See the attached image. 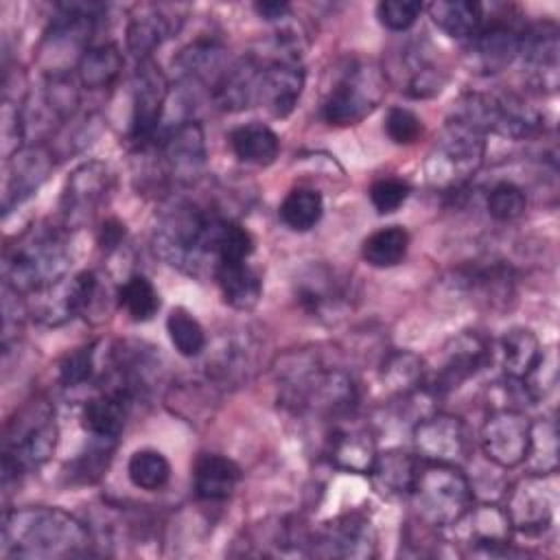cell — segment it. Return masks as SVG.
Returning <instances> with one entry per match:
<instances>
[{"mask_svg": "<svg viewBox=\"0 0 560 560\" xmlns=\"http://www.w3.org/2000/svg\"><path fill=\"white\" fill-rule=\"evenodd\" d=\"M280 400L295 413H313L328 422L354 416L359 389L354 378L317 359L313 352H300L282 365L278 376Z\"/></svg>", "mask_w": 560, "mask_h": 560, "instance_id": "6da1fadb", "label": "cell"}, {"mask_svg": "<svg viewBox=\"0 0 560 560\" xmlns=\"http://www.w3.org/2000/svg\"><path fill=\"white\" fill-rule=\"evenodd\" d=\"M90 551V529L61 508L7 510L2 518L4 558H72Z\"/></svg>", "mask_w": 560, "mask_h": 560, "instance_id": "7a4b0ae2", "label": "cell"}, {"mask_svg": "<svg viewBox=\"0 0 560 560\" xmlns=\"http://www.w3.org/2000/svg\"><path fill=\"white\" fill-rule=\"evenodd\" d=\"M68 267L70 252L66 232L57 225L35 223L4 249V287L20 295H31L66 278Z\"/></svg>", "mask_w": 560, "mask_h": 560, "instance_id": "3957f363", "label": "cell"}, {"mask_svg": "<svg viewBox=\"0 0 560 560\" xmlns=\"http://www.w3.org/2000/svg\"><path fill=\"white\" fill-rule=\"evenodd\" d=\"M418 523L442 529L455 525L472 505V486L453 464L422 462L409 492Z\"/></svg>", "mask_w": 560, "mask_h": 560, "instance_id": "277c9868", "label": "cell"}, {"mask_svg": "<svg viewBox=\"0 0 560 560\" xmlns=\"http://www.w3.org/2000/svg\"><path fill=\"white\" fill-rule=\"evenodd\" d=\"M55 411L46 400L24 405L9 420L2 448V481L9 486L13 477L37 470L50 459L57 446Z\"/></svg>", "mask_w": 560, "mask_h": 560, "instance_id": "5b68a950", "label": "cell"}, {"mask_svg": "<svg viewBox=\"0 0 560 560\" xmlns=\"http://www.w3.org/2000/svg\"><path fill=\"white\" fill-rule=\"evenodd\" d=\"M486 133L462 116L451 114L427 160V177L433 186L459 190L481 166Z\"/></svg>", "mask_w": 560, "mask_h": 560, "instance_id": "8992f818", "label": "cell"}, {"mask_svg": "<svg viewBox=\"0 0 560 560\" xmlns=\"http://www.w3.org/2000/svg\"><path fill=\"white\" fill-rule=\"evenodd\" d=\"M212 212L214 210L190 201H177L168 206L155 228V252L168 265L188 273H197L203 265L210 262L206 254V232Z\"/></svg>", "mask_w": 560, "mask_h": 560, "instance_id": "52a82bcc", "label": "cell"}, {"mask_svg": "<svg viewBox=\"0 0 560 560\" xmlns=\"http://www.w3.org/2000/svg\"><path fill=\"white\" fill-rule=\"evenodd\" d=\"M383 96V77L372 63H348L324 98L322 116L328 125L350 127L361 122Z\"/></svg>", "mask_w": 560, "mask_h": 560, "instance_id": "ba28073f", "label": "cell"}, {"mask_svg": "<svg viewBox=\"0 0 560 560\" xmlns=\"http://www.w3.org/2000/svg\"><path fill=\"white\" fill-rule=\"evenodd\" d=\"M168 98V81L153 59L136 63L131 74V122L129 140L142 149L155 140L164 105Z\"/></svg>", "mask_w": 560, "mask_h": 560, "instance_id": "9c48e42d", "label": "cell"}, {"mask_svg": "<svg viewBox=\"0 0 560 560\" xmlns=\"http://www.w3.org/2000/svg\"><path fill=\"white\" fill-rule=\"evenodd\" d=\"M98 298V278L94 271H79L55 284L31 293V313L46 326H59L81 313H88Z\"/></svg>", "mask_w": 560, "mask_h": 560, "instance_id": "30bf717a", "label": "cell"}, {"mask_svg": "<svg viewBox=\"0 0 560 560\" xmlns=\"http://www.w3.org/2000/svg\"><path fill=\"white\" fill-rule=\"evenodd\" d=\"M529 429L532 420L516 407L494 409L479 433L483 455L501 466L514 468L525 462L529 448Z\"/></svg>", "mask_w": 560, "mask_h": 560, "instance_id": "8fae6325", "label": "cell"}, {"mask_svg": "<svg viewBox=\"0 0 560 560\" xmlns=\"http://www.w3.org/2000/svg\"><path fill=\"white\" fill-rule=\"evenodd\" d=\"M416 455L422 462L453 464L459 466L468 459V431L459 416L453 413H431L416 422L413 427Z\"/></svg>", "mask_w": 560, "mask_h": 560, "instance_id": "7c38bea8", "label": "cell"}, {"mask_svg": "<svg viewBox=\"0 0 560 560\" xmlns=\"http://www.w3.org/2000/svg\"><path fill=\"white\" fill-rule=\"evenodd\" d=\"M112 190V171L103 162H85L66 179L61 192V214L66 228L85 225L105 203Z\"/></svg>", "mask_w": 560, "mask_h": 560, "instance_id": "4fadbf2b", "label": "cell"}, {"mask_svg": "<svg viewBox=\"0 0 560 560\" xmlns=\"http://www.w3.org/2000/svg\"><path fill=\"white\" fill-rule=\"evenodd\" d=\"M553 475L529 472L510 492L503 508L512 529L523 534H540L553 523L556 488L549 483Z\"/></svg>", "mask_w": 560, "mask_h": 560, "instance_id": "5bb4252c", "label": "cell"}, {"mask_svg": "<svg viewBox=\"0 0 560 560\" xmlns=\"http://www.w3.org/2000/svg\"><path fill=\"white\" fill-rule=\"evenodd\" d=\"M158 158L171 182L192 184L206 168V136L197 120H182L168 129L160 144Z\"/></svg>", "mask_w": 560, "mask_h": 560, "instance_id": "9a60e30c", "label": "cell"}, {"mask_svg": "<svg viewBox=\"0 0 560 560\" xmlns=\"http://www.w3.org/2000/svg\"><path fill=\"white\" fill-rule=\"evenodd\" d=\"M293 295L302 311L317 319L337 317L348 308V284L346 280L324 262H311L300 269L293 280Z\"/></svg>", "mask_w": 560, "mask_h": 560, "instance_id": "2e32d148", "label": "cell"}, {"mask_svg": "<svg viewBox=\"0 0 560 560\" xmlns=\"http://www.w3.org/2000/svg\"><path fill=\"white\" fill-rule=\"evenodd\" d=\"M376 534L363 514L350 512L324 523L311 540L308 553L326 558H372Z\"/></svg>", "mask_w": 560, "mask_h": 560, "instance_id": "e0dca14e", "label": "cell"}, {"mask_svg": "<svg viewBox=\"0 0 560 560\" xmlns=\"http://www.w3.org/2000/svg\"><path fill=\"white\" fill-rule=\"evenodd\" d=\"M490 343L486 337H481L475 330H462L455 337H451L444 346V361L438 370L429 392L433 396L448 394L451 389H457L464 381L472 378L477 372H481L490 361Z\"/></svg>", "mask_w": 560, "mask_h": 560, "instance_id": "ac0fdd59", "label": "cell"}, {"mask_svg": "<svg viewBox=\"0 0 560 560\" xmlns=\"http://www.w3.org/2000/svg\"><path fill=\"white\" fill-rule=\"evenodd\" d=\"M304 90V70L300 59L273 57L260 68L256 85V103L273 118H287Z\"/></svg>", "mask_w": 560, "mask_h": 560, "instance_id": "d6986e66", "label": "cell"}, {"mask_svg": "<svg viewBox=\"0 0 560 560\" xmlns=\"http://www.w3.org/2000/svg\"><path fill=\"white\" fill-rule=\"evenodd\" d=\"M518 59L529 72V81L540 92H556L558 88V59H560V31L553 22H538L523 31Z\"/></svg>", "mask_w": 560, "mask_h": 560, "instance_id": "ffe728a7", "label": "cell"}, {"mask_svg": "<svg viewBox=\"0 0 560 560\" xmlns=\"http://www.w3.org/2000/svg\"><path fill=\"white\" fill-rule=\"evenodd\" d=\"M52 153L44 144H31L7 158L4 184H2V210L11 212L26 201L50 175Z\"/></svg>", "mask_w": 560, "mask_h": 560, "instance_id": "44dd1931", "label": "cell"}, {"mask_svg": "<svg viewBox=\"0 0 560 560\" xmlns=\"http://www.w3.org/2000/svg\"><path fill=\"white\" fill-rule=\"evenodd\" d=\"M521 35L523 31L508 20H492L490 24L483 22V26L470 39V68L479 74L503 72L518 59Z\"/></svg>", "mask_w": 560, "mask_h": 560, "instance_id": "7402d4cb", "label": "cell"}, {"mask_svg": "<svg viewBox=\"0 0 560 560\" xmlns=\"http://www.w3.org/2000/svg\"><path fill=\"white\" fill-rule=\"evenodd\" d=\"M326 457L341 470L370 475L376 459L374 438L365 427L354 424L352 418L335 420L326 438Z\"/></svg>", "mask_w": 560, "mask_h": 560, "instance_id": "603a6c76", "label": "cell"}, {"mask_svg": "<svg viewBox=\"0 0 560 560\" xmlns=\"http://www.w3.org/2000/svg\"><path fill=\"white\" fill-rule=\"evenodd\" d=\"M457 523L466 525V538L475 547V551L486 556L505 553L510 545L512 525L503 508L494 503L470 505L468 512Z\"/></svg>", "mask_w": 560, "mask_h": 560, "instance_id": "cb8c5ba5", "label": "cell"}, {"mask_svg": "<svg viewBox=\"0 0 560 560\" xmlns=\"http://www.w3.org/2000/svg\"><path fill=\"white\" fill-rule=\"evenodd\" d=\"M182 18H171L164 7L140 4L127 24V48L138 61L151 59L155 48H160L173 33H177Z\"/></svg>", "mask_w": 560, "mask_h": 560, "instance_id": "d4e9b609", "label": "cell"}, {"mask_svg": "<svg viewBox=\"0 0 560 560\" xmlns=\"http://www.w3.org/2000/svg\"><path fill=\"white\" fill-rule=\"evenodd\" d=\"M455 287L490 306L508 304L514 295V271L505 262L466 265L455 271Z\"/></svg>", "mask_w": 560, "mask_h": 560, "instance_id": "484cf974", "label": "cell"}, {"mask_svg": "<svg viewBox=\"0 0 560 560\" xmlns=\"http://www.w3.org/2000/svg\"><path fill=\"white\" fill-rule=\"evenodd\" d=\"M173 68L184 83L208 85V90H212L228 68V55L217 39H195L179 50L173 59Z\"/></svg>", "mask_w": 560, "mask_h": 560, "instance_id": "4316f807", "label": "cell"}, {"mask_svg": "<svg viewBox=\"0 0 560 560\" xmlns=\"http://www.w3.org/2000/svg\"><path fill=\"white\" fill-rule=\"evenodd\" d=\"M241 481V468L234 459L219 453H201L192 466V488L197 499L208 503L225 501Z\"/></svg>", "mask_w": 560, "mask_h": 560, "instance_id": "83f0119b", "label": "cell"}, {"mask_svg": "<svg viewBox=\"0 0 560 560\" xmlns=\"http://www.w3.org/2000/svg\"><path fill=\"white\" fill-rule=\"evenodd\" d=\"M131 405L133 402L122 394L101 389L96 396L85 400L81 409V427L90 438L116 442L125 429Z\"/></svg>", "mask_w": 560, "mask_h": 560, "instance_id": "f1b7e54d", "label": "cell"}, {"mask_svg": "<svg viewBox=\"0 0 560 560\" xmlns=\"http://www.w3.org/2000/svg\"><path fill=\"white\" fill-rule=\"evenodd\" d=\"M258 74H260V66L256 63L254 57H241L228 63V68L210 90L217 107L225 112H238L249 107L256 101Z\"/></svg>", "mask_w": 560, "mask_h": 560, "instance_id": "f546056e", "label": "cell"}, {"mask_svg": "<svg viewBox=\"0 0 560 560\" xmlns=\"http://www.w3.org/2000/svg\"><path fill=\"white\" fill-rule=\"evenodd\" d=\"M212 278L223 295V302L236 311H249L262 295V280L247 260L219 262Z\"/></svg>", "mask_w": 560, "mask_h": 560, "instance_id": "4dcf8cb0", "label": "cell"}, {"mask_svg": "<svg viewBox=\"0 0 560 560\" xmlns=\"http://www.w3.org/2000/svg\"><path fill=\"white\" fill-rule=\"evenodd\" d=\"M422 459L418 455L392 448L385 453H376L374 466L370 470L374 486L378 492L387 497H409L413 481L418 477Z\"/></svg>", "mask_w": 560, "mask_h": 560, "instance_id": "1f68e13d", "label": "cell"}, {"mask_svg": "<svg viewBox=\"0 0 560 560\" xmlns=\"http://www.w3.org/2000/svg\"><path fill=\"white\" fill-rule=\"evenodd\" d=\"M433 24L455 39H472L483 26V4L472 0H438L424 7Z\"/></svg>", "mask_w": 560, "mask_h": 560, "instance_id": "d6a6232c", "label": "cell"}, {"mask_svg": "<svg viewBox=\"0 0 560 560\" xmlns=\"http://www.w3.org/2000/svg\"><path fill=\"white\" fill-rule=\"evenodd\" d=\"M228 142L232 153L245 164L269 166L280 153V138L271 127L262 122H247L234 127L228 136Z\"/></svg>", "mask_w": 560, "mask_h": 560, "instance_id": "836d02e7", "label": "cell"}, {"mask_svg": "<svg viewBox=\"0 0 560 560\" xmlns=\"http://www.w3.org/2000/svg\"><path fill=\"white\" fill-rule=\"evenodd\" d=\"M381 383L389 394L398 398H411L427 389L424 361L411 350L392 352L383 363Z\"/></svg>", "mask_w": 560, "mask_h": 560, "instance_id": "e575fe53", "label": "cell"}, {"mask_svg": "<svg viewBox=\"0 0 560 560\" xmlns=\"http://www.w3.org/2000/svg\"><path fill=\"white\" fill-rule=\"evenodd\" d=\"M122 63L125 59L116 44L90 46L77 63L79 83L88 90H105L118 79Z\"/></svg>", "mask_w": 560, "mask_h": 560, "instance_id": "d590c367", "label": "cell"}, {"mask_svg": "<svg viewBox=\"0 0 560 560\" xmlns=\"http://www.w3.org/2000/svg\"><path fill=\"white\" fill-rule=\"evenodd\" d=\"M542 354L534 330L525 326L510 328L501 339V365L508 378H525Z\"/></svg>", "mask_w": 560, "mask_h": 560, "instance_id": "8d00e7d4", "label": "cell"}, {"mask_svg": "<svg viewBox=\"0 0 560 560\" xmlns=\"http://www.w3.org/2000/svg\"><path fill=\"white\" fill-rule=\"evenodd\" d=\"M407 249H409L407 230L402 225H387L372 232L363 241L361 256L370 267L387 269L402 262L407 256Z\"/></svg>", "mask_w": 560, "mask_h": 560, "instance_id": "74e56055", "label": "cell"}, {"mask_svg": "<svg viewBox=\"0 0 560 560\" xmlns=\"http://www.w3.org/2000/svg\"><path fill=\"white\" fill-rule=\"evenodd\" d=\"M252 363H254V350H249V343L228 337L214 348L208 361V374L214 383H221V385L238 383L243 376L247 378Z\"/></svg>", "mask_w": 560, "mask_h": 560, "instance_id": "f35d334b", "label": "cell"}, {"mask_svg": "<svg viewBox=\"0 0 560 560\" xmlns=\"http://www.w3.org/2000/svg\"><path fill=\"white\" fill-rule=\"evenodd\" d=\"M278 214L289 230L308 232L319 223L324 214V199L315 188L298 186L287 192Z\"/></svg>", "mask_w": 560, "mask_h": 560, "instance_id": "ab89813d", "label": "cell"}, {"mask_svg": "<svg viewBox=\"0 0 560 560\" xmlns=\"http://www.w3.org/2000/svg\"><path fill=\"white\" fill-rule=\"evenodd\" d=\"M402 66L407 72L405 85L400 88L411 98H431L442 92L446 77L440 68L433 66V61L422 55V50H409L402 57Z\"/></svg>", "mask_w": 560, "mask_h": 560, "instance_id": "60d3db41", "label": "cell"}, {"mask_svg": "<svg viewBox=\"0 0 560 560\" xmlns=\"http://www.w3.org/2000/svg\"><path fill=\"white\" fill-rule=\"evenodd\" d=\"M118 304L125 308L129 319L133 322H149L160 311V295L153 282L142 273H131L118 287Z\"/></svg>", "mask_w": 560, "mask_h": 560, "instance_id": "b9f144b4", "label": "cell"}, {"mask_svg": "<svg viewBox=\"0 0 560 560\" xmlns=\"http://www.w3.org/2000/svg\"><path fill=\"white\" fill-rule=\"evenodd\" d=\"M532 472L553 475L558 468V427L551 418H540L532 422L527 457Z\"/></svg>", "mask_w": 560, "mask_h": 560, "instance_id": "7bdbcfd3", "label": "cell"}, {"mask_svg": "<svg viewBox=\"0 0 560 560\" xmlns=\"http://www.w3.org/2000/svg\"><path fill=\"white\" fill-rule=\"evenodd\" d=\"M127 477L140 490H160L171 479L168 459L155 448H138L127 462Z\"/></svg>", "mask_w": 560, "mask_h": 560, "instance_id": "ee69618b", "label": "cell"}, {"mask_svg": "<svg viewBox=\"0 0 560 560\" xmlns=\"http://www.w3.org/2000/svg\"><path fill=\"white\" fill-rule=\"evenodd\" d=\"M166 332L177 354L186 359H195L206 350L208 339L203 326L197 322V317H192V313L182 306L171 308L166 317Z\"/></svg>", "mask_w": 560, "mask_h": 560, "instance_id": "f6af8a7d", "label": "cell"}, {"mask_svg": "<svg viewBox=\"0 0 560 560\" xmlns=\"http://www.w3.org/2000/svg\"><path fill=\"white\" fill-rule=\"evenodd\" d=\"M116 442H107V440H96L92 438V444L88 451H83L79 457H74L68 464V481L70 483H94L98 481L109 462H112V451H114Z\"/></svg>", "mask_w": 560, "mask_h": 560, "instance_id": "bcb514c9", "label": "cell"}, {"mask_svg": "<svg viewBox=\"0 0 560 560\" xmlns=\"http://www.w3.org/2000/svg\"><path fill=\"white\" fill-rule=\"evenodd\" d=\"M527 197L514 182H497L486 195V210L494 221L510 223L525 214Z\"/></svg>", "mask_w": 560, "mask_h": 560, "instance_id": "7dc6e473", "label": "cell"}, {"mask_svg": "<svg viewBox=\"0 0 560 560\" xmlns=\"http://www.w3.org/2000/svg\"><path fill=\"white\" fill-rule=\"evenodd\" d=\"M96 372V350L94 346H81L70 350L59 363V383L66 389H77L88 385Z\"/></svg>", "mask_w": 560, "mask_h": 560, "instance_id": "c3c4849f", "label": "cell"}, {"mask_svg": "<svg viewBox=\"0 0 560 560\" xmlns=\"http://www.w3.org/2000/svg\"><path fill=\"white\" fill-rule=\"evenodd\" d=\"M527 396L532 402L542 400L558 383V359H556V350H542L538 363L529 370V374L525 378H521Z\"/></svg>", "mask_w": 560, "mask_h": 560, "instance_id": "681fc988", "label": "cell"}, {"mask_svg": "<svg viewBox=\"0 0 560 560\" xmlns=\"http://www.w3.org/2000/svg\"><path fill=\"white\" fill-rule=\"evenodd\" d=\"M385 133L394 144L409 147L420 140L424 133V125L418 114L407 107H389L385 114Z\"/></svg>", "mask_w": 560, "mask_h": 560, "instance_id": "f907efd6", "label": "cell"}, {"mask_svg": "<svg viewBox=\"0 0 560 560\" xmlns=\"http://www.w3.org/2000/svg\"><path fill=\"white\" fill-rule=\"evenodd\" d=\"M409 192H411L409 184L400 177H378L376 182H372L368 190L370 203L378 214L396 212L407 201Z\"/></svg>", "mask_w": 560, "mask_h": 560, "instance_id": "816d5d0a", "label": "cell"}, {"mask_svg": "<svg viewBox=\"0 0 560 560\" xmlns=\"http://www.w3.org/2000/svg\"><path fill=\"white\" fill-rule=\"evenodd\" d=\"M422 11H424V4L416 0H383L376 4L378 22L385 28L396 33L411 28Z\"/></svg>", "mask_w": 560, "mask_h": 560, "instance_id": "f5cc1de1", "label": "cell"}, {"mask_svg": "<svg viewBox=\"0 0 560 560\" xmlns=\"http://www.w3.org/2000/svg\"><path fill=\"white\" fill-rule=\"evenodd\" d=\"M125 238V225L118 219H107L98 228V245L105 252H114Z\"/></svg>", "mask_w": 560, "mask_h": 560, "instance_id": "db71d44e", "label": "cell"}, {"mask_svg": "<svg viewBox=\"0 0 560 560\" xmlns=\"http://www.w3.org/2000/svg\"><path fill=\"white\" fill-rule=\"evenodd\" d=\"M254 11L267 22H280V20L289 18L291 4L289 2H278V0H265V2H256Z\"/></svg>", "mask_w": 560, "mask_h": 560, "instance_id": "11a10c76", "label": "cell"}]
</instances>
